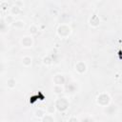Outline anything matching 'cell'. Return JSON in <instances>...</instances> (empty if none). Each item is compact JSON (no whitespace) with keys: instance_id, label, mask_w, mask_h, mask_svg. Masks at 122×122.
Instances as JSON below:
<instances>
[{"instance_id":"obj_24","label":"cell","mask_w":122,"mask_h":122,"mask_svg":"<svg viewBox=\"0 0 122 122\" xmlns=\"http://www.w3.org/2000/svg\"><path fill=\"white\" fill-rule=\"evenodd\" d=\"M68 121H69V122H72V121L77 122V121H80V119H79V118H76V117H71V118L68 119Z\"/></svg>"},{"instance_id":"obj_14","label":"cell","mask_w":122,"mask_h":122,"mask_svg":"<svg viewBox=\"0 0 122 122\" xmlns=\"http://www.w3.org/2000/svg\"><path fill=\"white\" fill-rule=\"evenodd\" d=\"M6 86L9 89H14L15 86H16V80H15V78H13V77L8 78L7 81H6Z\"/></svg>"},{"instance_id":"obj_16","label":"cell","mask_w":122,"mask_h":122,"mask_svg":"<svg viewBox=\"0 0 122 122\" xmlns=\"http://www.w3.org/2000/svg\"><path fill=\"white\" fill-rule=\"evenodd\" d=\"M42 63L45 66H51V65H52L53 60L51 58V55H46V56H44L43 59H42Z\"/></svg>"},{"instance_id":"obj_21","label":"cell","mask_w":122,"mask_h":122,"mask_svg":"<svg viewBox=\"0 0 122 122\" xmlns=\"http://www.w3.org/2000/svg\"><path fill=\"white\" fill-rule=\"evenodd\" d=\"M55 110H56V108H55L54 103H51V104L49 105V107L47 108V112H48L49 113H51V114L55 112Z\"/></svg>"},{"instance_id":"obj_19","label":"cell","mask_w":122,"mask_h":122,"mask_svg":"<svg viewBox=\"0 0 122 122\" xmlns=\"http://www.w3.org/2000/svg\"><path fill=\"white\" fill-rule=\"evenodd\" d=\"M52 91L55 94H61L62 92H64V88L61 86V85H54L53 88H52Z\"/></svg>"},{"instance_id":"obj_6","label":"cell","mask_w":122,"mask_h":122,"mask_svg":"<svg viewBox=\"0 0 122 122\" xmlns=\"http://www.w3.org/2000/svg\"><path fill=\"white\" fill-rule=\"evenodd\" d=\"M52 81H53L54 85H61V86H63V85L66 84V77L62 73H56V74L53 75Z\"/></svg>"},{"instance_id":"obj_2","label":"cell","mask_w":122,"mask_h":122,"mask_svg":"<svg viewBox=\"0 0 122 122\" xmlns=\"http://www.w3.org/2000/svg\"><path fill=\"white\" fill-rule=\"evenodd\" d=\"M56 33L61 38L69 37L71 33V28L67 23H61L56 29Z\"/></svg>"},{"instance_id":"obj_11","label":"cell","mask_w":122,"mask_h":122,"mask_svg":"<svg viewBox=\"0 0 122 122\" xmlns=\"http://www.w3.org/2000/svg\"><path fill=\"white\" fill-rule=\"evenodd\" d=\"M21 63H22V65H23L24 67L28 68V67H30V66L31 65V63H32V58H31L30 56H29V55H25V56L22 57Z\"/></svg>"},{"instance_id":"obj_25","label":"cell","mask_w":122,"mask_h":122,"mask_svg":"<svg viewBox=\"0 0 122 122\" xmlns=\"http://www.w3.org/2000/svg\"><path fill=\"white\" fill-rule=\"evenodd\" d=\"M93 118L92 117H86V118H80V121H92Z\"/></svg>"},{"instance_id":"obj_8","label":"cell","mask_w":122,"mask_h":122,"mask_svg":"<svg viewBox=\"0 0 122 122\" xmlns=\"http://www.w3.org/2000/svg\"><path fill=\"white\" fill-rule=\"evenodd\" d=\"M116 111H117V107H116V105H114V104H109L107 107H104V112L106 113V114H108V115H112V114H114L115 112H116Z\"/></svg>"},{"instance_id":"obj_5","label":"cell","mask_w":122,"mask_h":122,"mask_svg":"<svg viewBox=\"0 0 122 122\" xmlns=\"http://www.w3.org/2000/svg\"><path fill=\"white\" fill-rule=\"evenodd\" d=\"M87 69H88L87 64H86L84 61H77V62L75 63V65H74V70H75V71L78 72V73H80V74L85 73V72L87 71Z\"/></svg>"},{"instance_id":"obj_15","label":"cell","mask_w":122,"mask_h":122,"mask_svg":"<svg viewBox=\"0 0 122 122\" xmlns=\"http://www.w3.org/2000/svg\"><path fill=\"white\" fill-rule=\"evenodd\" d=\"M41 122H54L55 119L51 113H46L42 118H40Z\"/></svg>"},{"instance_id":"obj_7","label":"cell","mask_w":122,"mask_h":122,"mask_svg":"<svg viewBox=\"0 0 122 122\" xmlns=\"http://www.w3.org/2000/svg\"><path fill=\"white\" fill-rule=\"evenodd\" d=\"M89 24L92 28H97L100 25V18H99V16L97 14H95V13L92 14L90 17V19H89Z\"/></svg>"},{"instance_id":"obj_20","label":"cell","mask_w":122,"mask_h":122,"mask_svg":"<svg viewBox=\"0 0 122 122\" xmlns=\"http://www.w3.org/2000/svg\"><path fill=\"white\" fill-rule=\"evenodd\" d=\"M4 19H5V21H6V23H7L8 25H12V23L15 21V20H14V16L11 15V14L6 15V16L4 17Z\"/></svg>"},{"instance_id":"obj_12","label":"cell","mask_w":122,"mask_h":122,"mask_svg":"<svg viewBox=\"0 0 122 122\" xmlns=\"http://www.w3.org/2000/svg\"><path fill=\"white\" fill-rule=\"evenodd\" d=\"M11 27H12L13 29H15V30H22V29L25 27V22H24L23 20H15V21L12 23Z\"/></svg>"},{"instance_id":"obj_4","label":"cell","mask_w":122,"mask_h":122,"mask_svg":"<svg viewBox=\"0 0 122 122\" xmlns=\"http://www.w3.org/2000/svg\"><path fill=\"white\" fill-rule=\"evenodd\" d=\"M20 45L25 49H30L33 46V38L31 35H24L20 39Z\"/></svg>"},{"instance_id":"obj_17","label":"cell","mask_w":122,"mask_h":122,"mask_svg":"<svg viewBox=\"0 0 122 122\" xmlns=\"http://www.w3.org/2000/svg\"><path fill=\"white\" fill-rule=\"evenodd\" d=\"M38 30H39V29L35 24H31L30 26V28H29V33L30 35H35L38 32Z\"/></svg>"},{"instance_id":"obj_22","label":"cell","mask_w":122,"mask_h":122,"mask_svg":"<svg viewBox=\"0 0 122 122\" xmlns=\"http://www.w3.org/2000/svg\"><path fill=\"white\" fill-rule=\"evenodd\" d=\"M0 6H1V10H8L9 4H8V2H6V1H2L1 4H0Z\"/></svg>"},{"instance_id":"obj_9","label":"cell","mask_w":122,"mask_h":122,"mask_svg":"<svg viewBox=\"0 0 122 122\" xmlns=\"http://www.w3.org/2000/svg\"><path fill=\"white\" fill-rule=\"evenodd\" d=\"M21 12H22V8L17 6V5H13V6H11L10 8V13L11 15H13V16H17Z\"/></svg>"},{"instance_id":"obj_1","label":"cell","mask_w":122,"mask_h":122,"mask_svg":"<svg viewBox=\"0 0 122 122\" xmlns=\"http://www.w3.org/2000/svg\"><path fill=\"white\" fill-rule=\"evenodd\" d=\"M54 105H55V108H56V111H57V112H66V111L69 109L70 102H69V100H68L67 97H65V96H60V97H58V98L55 99Z\"/></svg>"},{"instance_id":"obj_10","label":"cell","mask_w":122,"mask_h":122,"mask_svg":"<svg viewBox=\"0 0 122 122\" xmlns=\"http://www.w3.org/2000/svg\"><path fill=\"white\" fill-rule=\"evenodd\" d=\"M8 27H9V25L6 23L4 17H2L0 19V32H1V34H5L8 32Z\"/></svg>"},{"instance_id":"obj_13","label":"cell","mask_w":122,"mask_h":122,"mask_svg":"<svg viewBox=\"0 0 122 122\" xmlns=\"http://www.w3.org/2000/svg\"><path fill=\"white\" fill-rule=\"evenodd\" d=\"M64 91H65L67 93H73V92H75V85H74L73 83H68V84H65Z\"/></svg>"},{"instance_id":"obj_18","label":"cell","mask_w":122,"mask_h":122,"mask_svg":"<svg viewBox=\"0 0 122 122\" xmlns=\"http://www.w3.org/2000/svg\"><path fill=\"white\" fill-rule=\"evenodd\" d=\"M34 116L36 117V118H42L45 114H46V112H45V110H43V109H41V108H39V109H37L35 112H34Z\"/></svg>"},{"instance_id":"obj_3","label":"cell","mask_w":122,"mask_h":122,"mask_svg":"<svg viewBox=\"0 0 122 122\" xmlns=\"http://www.w3.org/2000/svg\"><path fill=\"white\" fill-rule=\"evenodd\" d=\"M96 103L101 107H107L111 103V96L107 92H101L96 96Z\"/></svg>"},{"instance_id":"obj_23","label":"cell","mask_w":122,"mask_h":122,"mask_svg":"<svg viewBox=\"0 0 122 122\" xmlns=\"http://www.w3.org/2000/svg\"><path fill=\"white\" fill-rule=\"evenodd\" d=\"M14 5H17V6L21 7V8H23V6H24V3H23L21 0H16V1H15V3H14Z\"/></svg>"}]
</instances>
